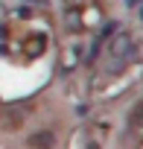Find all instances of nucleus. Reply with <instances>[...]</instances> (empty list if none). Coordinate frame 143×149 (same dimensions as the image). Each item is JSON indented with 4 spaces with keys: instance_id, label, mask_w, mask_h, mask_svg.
Instances as JSON below:
<instances>
[{
    "instance_id": "0eeeda50",
    "label": "nucleus",
    "mask_w": 143,
    "mask_h": 149,
    "mask_svg": "<svg viewBox=\"0 0 143 149\" xmlns=\"http://www.w3.org/2000/svg\"><path fill=\"white\" fill-rule=\"evenodd\" d=\"M24 3H38V0H24Z\"/></svg>"
},
{
    "instance_id": "6e6552de",
    "label": "nucleus",
    "mask_w": 143,
    "mask_h": 149,
    "mask_svg": "<svg viewBox=\"0 0 143 149\" xmlns=\"http://www.w3.org/2000/svg\"><path fill=\"white\" fill-rule=\"evenodd\" d=\"M140 21H143V6H140Z\"/></svg>"
},
{
    "instance_id": "20e7f679",
    "label": "nucleus",
    "mask_w": 143,
    "mask_h": 149,
    "mask_svg": "<svg viewBox=\"0 0 143 149\" xmlns=\"http://www.w3.org/2000/svg\"><path fill=\"white\" fill-rule=\"evenodd\" d=\"M24 53H26L29 58H38V56H44V53H47V35H41V32L29 35V38L24 41Z\"/></svg>"
},
{
    "instance_id": "39448f33",
    "label": "nucleus",
    "mask_w": 143,
    "mask_h": 149,
    "mask_svg": "<svg viewBox=\"0 0 143 149\" xmlns=\"http://www.w3.org/2000/svg\"><path fill=\"white\" fill-rule=\"evenodd\" d=\"M128 126H131V129H137V132H143V100L128 111Z\"/></svg>"
},
{
    "instance_id": "f257e3e1",
    "label": "nucleus",
    "mask_w": 143,
    "mask_h": 149,
    "mask_svg": "<svg viewBox=\"0 0 143 149\" xmlns=\"http://www.w3.org/2000/svg\"><path fill=\"white\" fill-rule=\"evenodd\" d=\"M131 56H134V38H131V32H128V29L114 32V35L108 38V58H111V61H126V64H128Z\"/></svg>"
},
{
    "instance_id": "423d86ee",
    "label": "nucleus",
    "mask_w": 143,
    "mask_h": 149,
    "mask_svg": "<svg viewBox=\"0 0 143 149\" xmlns=\"http://www.w3.org/2000/svg\"><path fill=\"white\" fill-rule=\"evenodd\" d=\"M128 6H143V0H128Z\"/></svg>"
},
{
    "instance_id": "7ed1b4c3",
    "label": "nucleus",
    "mask_w": 143,
    "mask_h": 149,
    "mask_svg": "<svg viewBox=\"0 0 143 149\" xmlns=\"http://www.w3.org/2000/svg\"><path fill=\"white\" fill-rule=\"evenodd\" d=\"M26 149H56V132L53 129H38L26 137Z\"/></svg>"
},
{
    "instance_id": "f03ea898",
    "label": "nucleus",
    "mask_w": 143,
    "mask_h": 149,
    "mask_svg": "<svg viewBox=\"0 0 143 149\" xmlns=\"http://www.w3.org/2000/svg\"><path fill=\"white\" fill-rule=\"evenodd\" d=\"M26 123V108L21 105H6L0 108V132H18Z\"/></svg>"
}]
</instances>
